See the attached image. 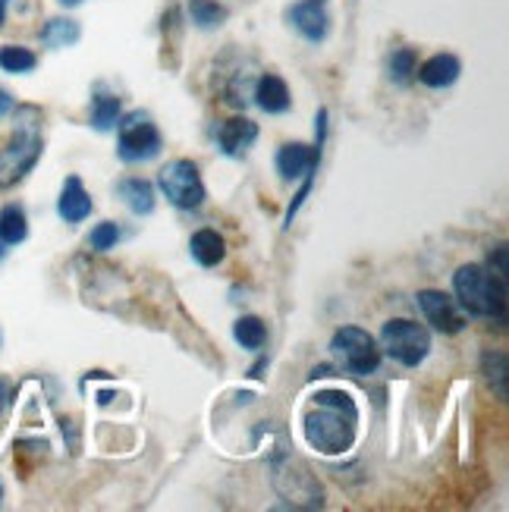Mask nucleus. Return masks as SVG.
I'll use <instances>...</instances> for the list:
<instances>
[{
    "instance_id": "nucleus-1",
    "label": "nucleus",
    "mask_w": 509,
    "mask_h": 512,
    "mask_svg": "<svg viewBox=\"0 0 509 512\" xmlns=\"http://www.w3.org/2000/svg\"><path fill=\"white\" fill-rule=\"evenodd\" d=\"M305 440L324 456H340L352 450L359 431L356 399L346 390H318L312 396V409L305 412Z\"/></svg>"
},
{
    "instance_id": "nucleus-2",
    "label": "nucleus",
    "mask_w": 509,
    "mask_h": 512,
    "mask_svg": "<svg viewBox=\"0 0 509 512\" xmlns=\"http://www.w3.org/2000/svg\"><path fill=\"white\" fill-rule=\"evenodd\" d=\"M453 293L462 311L475 318H506V280H500L494 271L481 264H462L453 274Z\"/></svg>"
},
{
    "instance_id": "nucleus-3",
    "label": "nucleus",
    "mask_w": 509,
    "mask_h": 512,
    "mask_svg": "<svg viewBox=\"0 0 509 512\" xmlns=\"http://www.w3.org/2000/svg\"><path fill=\"white\" fill-rule=\"evenodd\" d=\"M35 107H22L16 129L10 132L7 142H0V189H10L19 180H26V173L35 170V164L41 161V129L32 117Z\"/></svg>"
},
{
    "instance_id": "nucleus-4",
    "label": "nucleus",
    "mask_w": 509,
    "mask_h": 512,
    "mask_svg": "<svg viewBox=\"0 0 509 512\" xmlns=\"http://www.w3.org/2000/svg\"><path fill=\"white\" fill-rule=\"evenodd\" d=\"M164 151V136L158 123H154L142 110L120 117L117 123V158L123 164H148Z\"/></svg>"
},
{
    "instance_id": "nucleus-5",
    "label": "nucleus",
    "mask_w": 509,
    "mask_h": 512,
    "mask_svg": "<svg viewBox=\"0 0 509 512\" xmlns=\"http://www.w3.org/2000/svg\"><path fill=\"white\" fill-rule=\"evenodd\" d=\"M381 346L396 365L418 368L431 352V333L409 318H393L381 327Z\"/></svg>"
},
{
    "instance_id": "nucleus-6",
    "label": "nucleus",
    "mask_w": 509,
    "mask_h": 512,
    "mask_svg": "<svg viewBox=\"0 0 509 512\" xmlns=\"http://www.w3.org/2000/svg\"><path fill=\"white\" fill-rule=\"evenodd\" d=\"M158 189L164 192L167 202L180 211H198L208 198L202 173H198V167L189 158L167 161L158 173Z\"/></svg>"
},
{
    "instance_id": "nucleus-7",
    "label": "nucleus",
    "mask_w": 509,
    "mask_h": 512,
    "mask_svg": "<svg viewBox=\"0 0 509 512\" xmlns=\"http://www.w3.org/2000/svg\"><path fill=\"white\" fill-rule=\"evenodd\" d=\"M330 352L343 362V368L356 377L374 374L381 365V349L378 340L371 337L362 327H340L334 337H330Z\"/></svg>"
},
{
    "instance_id": "nucleus-8",
    "label": "nucleus",
    "mask_w": 509,
    "mask_h": 512,
    "mask_svg": "<svg viewBox=\"0 0 509 512\" xmlns=\"http://www.w3.org/2000/svg\"><path fill=\"white\" fill-rule=\"evenodd\" d=\"M418 308H422L425 321L437 330V333H459L466 327V318H462V311L456 308V299H450L447 293H440V289H422V293L415 296Z\"/></svg>"
},
{
    "instance_id": "nucleus-9",
    "label": "nucleus",
    "mask_w": 509,
    "mask_h": 512,
    "mask_svg": "<svg viewBox=\"0 0 509 512\" xmlns=\"http://www.w3.org/2000/svg\"><path fill=\"white\" fill-rule=\"evenodd\" d=\"M290 26L308 41V44H321L330 32V16L324 10L321 0H299L290 10H286Z\"/></svg>"
},
{
    "instance_id": "nucleus-10",
    "label": "nucleus",
    "mask_w": 509,
    "mask_h": 512,
    "mask_svg": "<svg viewBox=\"0 0 509 512\" xmlns=\"http://www.w3.org/2000/svg\"><path fill=\"white\" fill-rule=\"evenodd\" d=\"M255 142H258V123H252L249 117H233L227 123H220L217 129V145L233 161H239Z\"/></svg>"
},
{
    "instance_id": "nucleus-11",
    "label": "nucleus",
    "mask_w": 509,
    "mask_h": 512,
    "mask_svg": "<svg viewBox=\"0 0 509 512\" xmlns=\"http://www.w3.org/2000/svg\"><path fill=\"white\" fill-rule=\"evenodd\" d=\"M95 211V202L92 195L85 192L79 176H66L63 180V189H60V198H57V214L63 224H82L85 217H92Z\"/></svg>"
},
{
    "instance_id": "nucleus-12",
    "label": "nucleus",
    "mask_w": 509,
    "mask_h": 512,
    "mask_svg": "<svg viewBox=\"0 0 509 512\" xmlns=\"http://www.w3.org/2000/svg\"><path fill=\"white\" fill-rule=\"evenodd\" d=\"M252 98L255 104L264 110V114H286V110L293 107V95H290V85H286V79H280L277 73H264L255 88H252Z\"/></svg>"
},
{
    "instance_id": "nucleus-13",
    "label": "nucleus",
    "mask_w": 509,
    "mask_h": 512,
    "mask_svg": "<svg viewBox=\"0 0 509 512\" xmlns=\"http://www.w3.org/2000/svg\"><path fill=\"white\" fill-rule=\"evenodd\" d=\"M415 76L428 88H450L462 76V60L456 54H434L418 66Z\"/></svg>"
},
{
    "instance_id": "nucleus-14",
    "label": "nucleus",
    "mask_w": 509,
    "mask_h": 512,
    "mask_svg": "<svg viewBox=\"0 0 509 512\" xmlns=\"http://www.w3.org/2000/svg\"><path fill=\"white\" fill-rule=\"evenodd\" d=\"M117 195L123 198V205L136 214V217H148L158 205V195H154V186L142 176H126V180L117 183Z\"/></svg>"
},
{
    "instance_id": "nucleus-15",
    "label": "nucleus",
    "mask_w": 509,
    "mask_h": 512,
    "mask_svg": "<svg viewBox=\"0 0 509 512\" xmlns=\"http://www.w3.org/2000/svg\"><path fill=\"white\" fill-rule=\"evenodd\" d=\"M189 252H192V258L202 264V267H217L220 261L227 258V242H224V236H220L217 230L205 227V230L192 233Z\"/></svg>"
},
{
    "instance_id": "nucleus-16",
    "label": "nucleus",
    "mask_w": 509,
    "mask_h": 512,
    "mask_svg": "<svg viewBox=\"0 0 509 512\" xmlns=\"http://www.w3.org/2000/svg\"><path fill=\"white\" fill-rule=\"evenodd\" d=\"M82 38V26L70 16H54L41 26V44L51 51H63V48H73Z\"/></svg>"
},
{
    "instance_id": "nucleus-17",
    "label": "nucleus",
    "mask_w": 509,
    "mask_h": 512,
    "mask_svg": "<svg viewBox=\"0 0 509 512\" xmlns=\"http://www.w3.org/2000/svg\"><path fill=\"white\" fill-rule=\"evenodd\" d=\"M120 117H123V101H120V95L104 92V85H98L95 95H92V126L98 132H110V129H117Z\"/></svg>"
},
{
    "instance_id": "nucleus-18",
    "label": "nucleus",
    "mask_w": 509,
    "mask_h": 512,
    "mask_svg": "<svg viewBox=\"0 0 509 512\" xmlns=\"http://www.w3.org/2000/svg\"><path fill=\"white\" fill-rule=\"evenodd\" d=\"M26 236H29V220L22 205L10 202L0 208V242L10 249V246H19V242H26Z\"/></svg>"
},
{
    "instance_id": "nucleus-19",
    "label": "nucleus",
    "mask_w": 509,
    "mask_h": 512,
    "mask_svg": "<svg viewBox=\"0 0 509 512\" xmlns=\"http://www.w3.org/2000/svg\"><path fill=\"white\" fill-rule=\"evenodd\" d=\"M233 340L249 349V352H261L264 343H268V324H264L261 318L255 315H242L236 324H233Z\"/></svg>"
},
{
    "instance_id": "nucleus-20",
    "label": "nucleus",
    "mask_w": 509,
    "mask_h": 512,
    "mask_svg": "<svg viewBox=\"0 0 509 512\" xmlns=\"http://www.w3.org/2000/svg\"><path fill=\"white\" fill-rule=\"evenodd\" d=\"M227 7L217 4V0H189V19L195 29L202 32H211V29H220L227 22Z\"/></svg>"
},
{
    "instance_id": "nucleus-21",
    "label": "nucleus",
    "mask_w": 509,
    "mask_h": 512,
    "mask_svg": "<svg viewBox=\"0 0 509 512\" xmlns=\"http://www.w3.org/2000/svg\"><path fill=\"white\" fill-rule=\"evenodd\" d=\"M38 66V54L22 48V44H4L0 48V70L10 73V76H26Z\"/></svg>"
},
{
    "instance_id": "nucleus-22",
    "label": "nucleus",
    "mask_w": 509,
    "mask_h": 512,
    "mask_svg": "<svg viewBox=\"0 0 509 512\" xmlns=\"http://www.w3.org/2000/svg\"><path fill=\"white\" fill-rule=\"evenodd\" d=\"M387 70H390V79L396 85H409L415 79V70H418V54H415V48H396L390 54Z\"/></svg>"
},
{
    "instance_id": "nucleus-23",
    "label": "nucleus",
    "mask_w": 509,
    "mask_h": 512,
    "mask_svg": "<svg viewBox=\"0 0 509 512\" xmlns=\"http://www.w3.org/2000/svg\"><path fill=\"white\" fill-rule=\"evenodd\" d=\"M481 374L491 384V390L506 399V355L503 352H484L481 355Z\"/></svg>"
},
{
    "instance_id": "nucleus-24",
    "label": "nucleus",
    "mask_w": 509,
    "mask_h": 512,
    "mask_svg": "<svg viewBox=\"0 0 509 512\" xmlns=\"http://www.w3.org/2000/svg\"><path fill=\"white\" fill-rule=\"evenodd\" d=\"M120 227L114 224V220H104V224H98L92 233H88V246H92L95 252H110V249H117V242H120Z\"/></svg>"
},
{
    "instance_id": "nucleus-25",
    "label": "nucleus",
    "mask_w": 509,
    "mask_h": 512,
    "mask_svg": "<svg viewBox=\"0 0 509 512\" xmlns=\"http://www.w3.org/2000/svg\"><path fill=\"white\" fill-rule=\"evenodd\" d=\"M10 403H13V384L7 381V377H0V418H4Z\"/></svg>"
},
{
    "instance_id": "nucleus-26",
    "label": "nucleus",
    "mask_w": 509,
    "mask_h": 512,
    "mask_svg": "<svg viewBox=\"0 0 509 512\" xmlns=\"http://www.w3.org/2000/svg\"><path fill=\"white\" fill-rule=\"evenodd\" d=\"M506 246H497V252L491 255V267H494V274L500 277V280H506Z\"/></svg>"
},
{
    "instance_id": "nucleus-27",
    "label": "nucleus",
    "mask_w": 509,
    "mask_h": 512,
    "mask_svg": "<svg viewBox=\"0 0 509 512\" xmlns=\"http://www.w3.org/2000/svg\"><path fill=\"white\" fill-rule=\"evenodd\" d=\"M10 107H13V98L4 92V88H0V117H4V114H10Z\"/></svg>"
},
{
    "instance_id": "nucleus-28",
    "label": "nucleus",
    "mask_w": 509,
    "mask_h": 512,
    "mask_svg": "<svg viewBox=\"0 0 509 512\" xmlns=\"http://www.w3.org/2000/svg\"><path fill=\"white\" fill-rule=\"evenodd\" d=\"M13 0H0V29H4V22H7V10H10Z\"/></svg>"
},
{
    "instance_id": "nucleus-29",
    "label": "nucleus",
    "mask_w": 509,
    "mask_h": 512,
    "mask_svg": "<svg viewBox=\"0 0 509 512\" xmlns=\"http://www.w3.org/2000/svg\"><path fill=\"white\" fill-rule=\"evenodd\" d=\"M60 4H63V7H79L82 0H60Z\"/></svg>"
},
{
    "instance_id": "nucleus-30",
    "label": "nucleus",
    "mask_w": 509,
    "mask_h": 512,
    "mask_svg": "<svg viewBox=\"0 0 509 512\" xmlns=\"http://www.w3.org/2000/svg\"><path fill=\"white\" fill-rule=\"evenodd\" d=\"M7 258V246H4V242H0V261H4Z\"/></svg>"
},
{
    "instance_id": "nucleus-31",
    "label": "nucleus",
    "mask_w": 509,
    "mask_h": 512,
    "mask_svg": "<svg viewBox=\"0 0 509 512\" xmlns=\"http://www.w3.org/2000/svg\"><path fill=\"white\" fill-rule=\"evenodd\" d=\"M0 506H4V481H0Z\"/></svg>"
},
{
    "instance_id": "nucleus-32",
    "label": "nucleus",
    "mask_w": 509,
    "mask_h": 512,
    "mask_svg": "<svg viewBox=\"0 0 509 512\" xmlns=\"http://www.w3.org/2000/svg\"><path fill=\"white\" fill-rule=\"evenodd\" d=\"M0 343H4V337H0Z\"/></svg>"
},
{
    "instance_id": "nucleus-33",
    "label": "nucleus",
    "mask_w": 509,
    "mask_h": 512,
    "mask_svg": "<svg viewBox=\"0 0 509 512\" xmlns=\"http://www.w3.org/2000/svg\"><path fill=\"white\" fill-rule=\"evenodd\" d=\"M321 4H324V0H321Z\"/></svg>"
}]
</instances>
